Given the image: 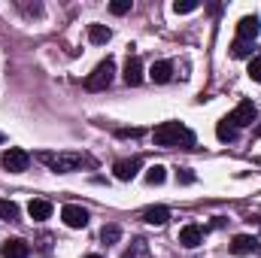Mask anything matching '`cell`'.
<instances>
[{"label": "cell", "instance_id": "obj_1", "mask_svg": "<svg viewBox=\"0 0 261 258\" xmlns=\"http://www.w3.org/2000/svg\"><path fill=\"white\" fill-rule=\"evenodd\" d=\"M152 140H155V146H161V149H176V146H182V149H195V134L186 128L182 122H161L155 134H152Z\"/></svg>", "mask_w": 261, "mask_h": 258}, {"label": "cell", "instance_id": "obj_2", "mask_svg": "<svg viewBox=\"0 0 261 258\" xmlns=\"http://www.w3.org/2000/svg\"><path fill=\"white\" fill-rule=\"evenodd\" d=\"M46 167H52L55 173H73V170H79L82 167V155L79 152H40L37 155Z\"/></svg>", "mask_w": 261, "mask_h": 258}, {"label": "cell", "instance_id": "obj_3", "mask_svg": "<svg viewBox=\"0 0 261 258\" xmlns=\"http://www.w3.org/2000/svg\"><path fill=\"white\" fill-rule=\"evenodd\" d=\"M113 76H116V61L107 58V61H100V64L85 76V88H88V91H103V88L113 82Z\"/></svg>", "mask_w": 261, "mask_h": 258}, {"label": "cell", "instance_id": "obj_4", "mask_svg": "<svg viewBox=\"0 0 261 258\" xmlns=\"http://www.w3.org/2000/svg\"><path fill=\"white\" fill-rule=\"evenodd\" d=\"M255 119H258V110H255L252 100H240V104L234 107V113L228 116V122H231L234 128H249Z\"/></svg>", "mask_w": 261, "mask_h": 258}, {"label": "cell", "instance_id": "obj_5", "mask_svg": "<svg viewBox=\"0 0 261 258\" xmlns=\"http://www.w3.org/2000/svg\"><path fill=\"white\" fill-rule=\"evenodd\" d=\"M28 164H31V155H28L24 149H9V152L3 155V167H6L9 173H24Z\"/></svg>", "mask_w": 261, "mask_h": 258}, {"label": "cell", "instance_id": "obj_6", "mask_svg": "<svg viewBox=\"0 0 261 258\" xmlns=\"http://www.w3.org/2000/svg\"><path fill=\"white\" fill-rule=\"evenodd\" d=\"M61 219H64L67 228H85L88 225V210L79 207V203H67L61 210Z\"/></svg>", "mask_w": 261, "mask_h": 258}, {"label": "cell", "instance_id": "obj_7", "mask_svg": "<svg viewBox=\"0 0 261 258\" xmlns=\"http://www.w3.org/2000/svg\"><path fill=\"white\" fill-rule=\"evenodd\" d=\"M261 31V21L255 15H243L240 21H237V40H246V43H252L255 37H258Z\"/></svg>", "mask_w": 261, "mask_h": 258}, {"label": "cell", "instance_id": "obj_8", "mask_svg": "<svg viewBox=\"0 0 261 258\" xmlns=\"http://www.w3.org/2000/svg\"><path fill=\"white\" fill-rule=\"evenodd\" d=\"M0 255L3 258H28L31 255V246H28L21 237H12V240H6V243L0 246Z\"/></svg>", "mask_w": 261, "mask_h": 258}, {"label": "cell", "instance_id": "obj_9", "mask_svg": "<svg viewBox=\"0 0 261 258\" xmlns=\"http://www.w3.org/2000/svg\"><path fill=\"white\" fill-rule=\"evenodd\" d=\"M116 179H122V183H128L137 176V170H140V158H122V161H116Z\"/></svg>", "mask_w": 261, "mask_h": 258}, {"label": "cell", "instance_id": "obj_10", "mask_svg": "<svg viewBox=\"0 0 261 258\" xmlns=\"http://www.w3.org/2000/svg\"><path fill=\"white\" fill-rule=\"evenodd\" d=\"M179 243L186 246V249H195L203 243V228L200 225H186L182 231H179Z\"/></svg>", "mask_w": 261, "mask_h": 258}, {"label": "cell", "instance_id": "obj_11", "mask_svg": "<svg viewBox=\"0 0 261 258\" xmlns=\"http://www.w3.org/2000/svg\"><path fill=\"white\" fill-rule=\"evenodd\" d=\"M28 216H31L34 222H46V219L52 216V203L43 200V197H34V200L28 203Z\"/></svg>", "mask_w": 261, "mask_h": 258}, {"label": "cell", "instance_id": "obj_12", "mask_svg": "<svg viewBox=\"0 0 261 258\" xmlns=\"http://www.w3.org/2000/svg\"><path fill=\"white\" fill-rule=\"evenodd\" d=\"M255 249H258V240L249 237V234H237V237L231 240V252H234V255H249V252H255Z\"/></svg>", "mask_w": 261, "mask_h": 258}, {"label": "cell", "instance_id": "obj_13", "mask_svg": "<svg viewBox=\"0 0 261 258\" xmlns=\"http://www.w3.org/2000/svg\"><path fill=\"white\" fill-rule=\"evenodd\" d=\"M149 79L158 82V85L170 82V79H173V64H170V61H155V64L149 67Z\"/></svg>", "mask_w": 261, "mask_h": 258}, {"label": "cell", "instance_id": "obj_14", "mask_svg": "<svg viewBox=\"0 0 261 258\" xmlns=\"http://www.w3.org/2000/svg\"><path fill=\"white\" fill-rule=\"evenodd\" d=\"M125 82L128 85H140L143 82V61L140 58H128V64H125Z\"/></svg>", "mask_w": 261, "mask_h": 258}, {"label": "cell", "instance_id": "obj_15", "mask_svg": "<svg viewBox=\"0 0 261 258\" xmlns=\"http://www.w3.org/2000/svg\"><path fill=\"white\" fill-rule=\"evenodd\" d=\"M167 219H170V210L167 207H149L143 213V222H149V225H164Z\"/></svg>", "mask_w": 261, "mask_h": 258}, {"label": "cell", "instance_id": "obj_16", "mask_svg": "<svg viewBox=\"0 0 261 258\" xmlns=\"http://www.w3.org/2000/svg\"><path fill=\"white\" fill-rule=\"evenodd\" d=\"M110 28L107 24H88V40L94 43V46H103V43H110Z\"/></svg>", "mask_w": 261, "mask_h": 258}, {"label": "cell", "instance_id": "obj_17", "mask_svg": "<svg viewBox=\"0 0 261 258\" xmlns=\"http://www.w3.org/2000/svg\"><path fill=\"white\" fill-rule=\"evenodd\" d=\"M216 137H219L222 143H231V140L237 137V128H234V125H231L228 119H222V122L216 125Z\"/></svg>", "mask_w": 261, "mask_h": 258}, {"label": "cell", "instance_id": "obj_18", "mask_svg": "<svg viewBox=\"0 0 261 258\" xmlns=\"http://www.w3.org/2000/svg\"><path fill=\"white\" fill-rule=\"evenodd\" d=\"M164 179H167V167H161V164L149 167V173H146V183H149V186H161Z\"/></svg>", "mask_w": 261, "mask_h": 258}, {"label": "cell", "instance_id": "obj_19", "mask_svg": "<svg viewBox=\"0 0 261 258\" xmlns=\"http://www.w3.org/2000/svg\"><path fill=\"white\" fill-rule=\"evenodd\" d=\"M0 219L6 222H18V207L12 200H0Z\"/></svg>", "mask_w": 261, "mask_h": 258}, {"label": "cell", "instance_id": "obj_20", "mask_svg": "<svg viewBox=\"0 0 261 258\" xmlns=\"http://www.w3.org/2000/svg\"><path fill=\"white\" fill-rule=\"evenodd\" d=\"M119 237H122V228L119 225H107L103 231H100V240L110 246V243H119Z\"/></svg>", "mask_w": 261, "mask_h": 258}, {"label": "cell", "instance_id": "obj_21", "mask_svg": "<svg viewBox=\"0 0 261 258\" xmlns=\"http://www.w3.org/2000/svg\"><path fill=\"white\" fill-rule=\"evenodd\" d=\"M231 55H234V58H249V55H252V43H246V40H237V43L231 46Z\"/></svg>", "mask_w": 261, "mask_h": 258}, {"label": "cell", "instance_id": "obj_22", "mask_svg": "<svg viewBox=\"0 0 261 258\" xmlns=\"http://www.w3.org/2000/svg\"><path fill=\"white\" fill-rule=\"evenodd\" d=\"M197 6H200L197 0H176V3H173V9H176L179 15H186V12H195Z\"/></svg>", "mask_w": 261, "mask_h": 258}, {"label": "cell", "instance_id": "obj_23", "mask_svg": "<svg viewBox=\"0 0 261 258\" xmlns=\"http://www.w3.org/2000/svg\"><path fill=\"white\" fill-rule=\"evenodd\" d=\"M146 255H149L146 243H143V240H137V243H134V249H130V252H125L122 258H146Z\"/></svg>", "mask_w": 261, "mask_h": 258}, {"label": "cell", "instance_id": "obj_24", "mask_svg": "<svg viewBox=\"0 0 261 258\" xmlns=\"http://www.w3.org/2000/svg\"><path fill=\"white\" fill-rule=\"evenodd\" d=\"M249 79H252V82H261V55H255V58L249 61Z\"/></svg>", "mask_w": 261, "mask_h": 258}, {"label": "cell", "instance_id": "obj_25", "mask_svg": "<svg viewBox=\"0 0 261 258\" xmlns=\"http://www.w3.org/2000/svg\"><path fill=\"white\" fill-rule=\"evenodd\" d=\"M110 9H113V15H125V12H130V0H113Z\"/></svg>", "mask_w": 261, "mask_h": 258}, {"label": "cell", "instance_id": "obj_26", "mask_svg": "<svg viewBox=\"0 0 261 258\" xmlns=\"http://www.w3.org/2000/svg\"><path fill=\"white\" fill-rule=\"evenodd\" d=\"M85 258H100V255H85Z\"/></svg>", "mask_w": 261, "mask_h": 258}, {"label": "cell", "instance_id": "obj_27", "mask_svg": "<svg viewBox=\"0 0 261 258\" xmlns=\"http://www.w3.org/2000/svg\"><path fill=\"white\" fill-rule=\"evenodd\" d=\"M0 143H3V134H0Z\"/></svg>", "mask_w": 261, "mask_h": 258}]
</instances>
